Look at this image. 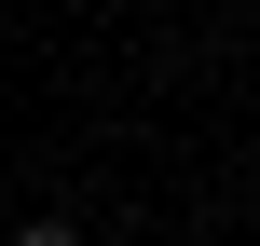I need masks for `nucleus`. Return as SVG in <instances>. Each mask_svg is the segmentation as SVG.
<instances>
[{
	"instance_id": "obj_1",
	"label": "nucleus",
	"mask_w": 260,
	"mask_h": 246,
	"mask_svg": "<svg viewBox=\"0 0 260 246\" xmlns=\"http://www.w3.org/2000/svg\"><path fill=\"white\" fill-rule=\"evenodd\" d=\"M14 246H82V233H69V219H27V233H14Z\"/></svg>"
}]
</instances>
